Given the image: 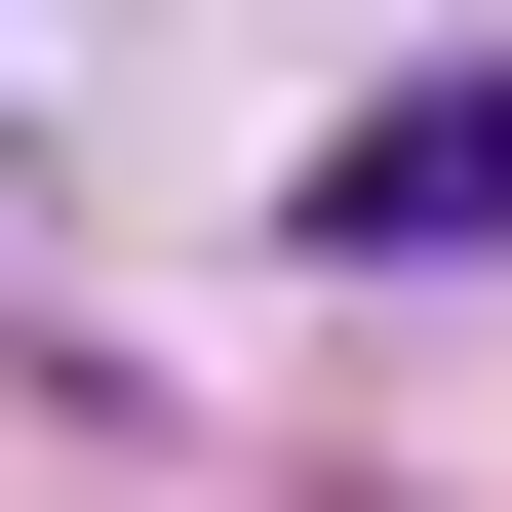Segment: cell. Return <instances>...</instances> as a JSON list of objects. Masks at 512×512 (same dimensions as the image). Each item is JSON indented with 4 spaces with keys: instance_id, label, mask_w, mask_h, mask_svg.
Segmentation results:
<instances>
[{
    "instance_id": "cell-1",
    "label": "cell",
    "mask_w": 512,
    "mask_h": 512,
    "mask_svg": "<svg viewBox=\"0 0 512 512\" xmlns=\"http://www.w3.org/2000/svg\"><path fill=\"white\" fill-rule=\"evenodd\" d=\"M316 237H512V79H394V119L316 158Z\"/></svg>"
}]
</instances>
